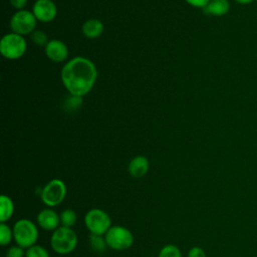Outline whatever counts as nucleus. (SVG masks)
Masks as SVG:
<instances>
[{
    "label": "nucleus",
    "mask_w": 257,
    "mask_h": 257,
    "mask_svg": "<svg viewBox=\"0 0 257 257\" xmlns=\"http://www.w3.org/2000/svg\"><path fill=\"white\" fill-rule=\"evenodd\" d=\"M60 76L67 91L73 96L81 97L93 87L97 78V69L88 58L76 56L64 64Z\"/></svg>",
    "instance_id": "obj_1"
},
{
    "label": "nucleus",
    "mask_w": 257,
    "mask_h": 257,
    "mask_svg": "<svg viewBox=\"0 0 257 257\" xmlns=\"http://www.w3.org/2000/svg\"><path fill=\"white\" fill-rule=\"evenodd\" d=\"M50 246L57 254H69L77 246V235L72 228L59 226L51 235Z\"/></svg>",
    "instance_id": "obj_2"
},
{
    "label": "nucleus",
    "mask_w": 257,
    "mask_h": 257,
    "mask_svg": "<svg viewBox=\"0 0 257 257\" xmlns=\"http://www.w3.org/2000/svg\"><path fill=\"white\" fill-rule=\"evenodd\" d=\"M13 236L16 244L23 249L36 244L38 240V228L29 219H19L13 226Z\"/></svg>",
    "instance_id": "obj_3"
},
{
    "label": "nucleus",
    "mask_w": 257,
    "mask_h": 257,
    "mask_svg": "<svg viewBox=\"0 0 257 257\" xmlns=\"http://www.w3.org/2000/svg\"><path fill=\"white\" fill-rule=\"evenodd\" d=\"M84 225L90 234L104 236L111 227V219L105 211L92 208L84 215Z\"/></svg>",
    "instance_id": "obj_4"
},
{
    "label": "nucleus",
    "mask_w": 257,
    "mask_h": 257,
    "mask_svg": "<svg viewBox=\"0 0 257 257\" xmlns=\"http://www.w3.org/2000/svg\"><path fill=\"white\" fill-rule=\"evenodd\" d=\"M104 238L108 248L115 251H124L134 244V235L131 230L120 225L111 226Z\"/></svg>",
    "instance_id": "obj_5"
},
{
    "label": "nucleus",
    "mask_w": 257,
    "mask_h": 257,
    "mask_svg": "<svg viewBox=\"0 0 257 257\" xmlns=\"http://www.w3.org/2000/svg\"><path fill=\"white\" fill-rule=\"evenodd\" d=\"M27 48L26 40L20 34L11 32L5 34L0 41V52L7 59H18L24 55Z\"/></svg>",
    "instance_id": "obj_6"
},
{
    "label": "nucleus",
    "mask_w": 257,
    "mask_h": 257,
    "mask_svg": "<svg viewBox=\"0 0 257 257\" xmlns=\"http://www.w3.org/2000/svg\"><path fill=\"white\" fill-rule=\"evenodd\" d=\"M66 193L67 189L65 183L60 179H52L43 187L40 197L48 208H53L63 202Z\"/></svg>",
    "instance_id": "obj_7"
},
{
    "label": "nucleus",
    "mask_w": 257,
    "mask_h": 257,
    "mask_svg": "<svg viewBox=\"0 0 257 257\" xmlns=\"http://www.w3.org/2000/svg\"><path fill=\"white\" fill-rule=\"evenodd\" d=\"M36 21L34 14L28 10H19L13 14L10 19V28L12 32L25 35L31 34L36 27Z\"/></svg>",
    "instance_id": "obj_8"
},
{
    "label": "nucleus",
    "mask_w": 257,
    "mask_h": 257,
    "mask_svg": "<svg viewBox=\"0 0 257 257\" xmlns=\"http://www.w3.org/2000/svg\"><path fill=\"white\" fill-rule=\"evenodd\" d=\"M35 18L40 22H50L57 15V7L52 0H37L32 9Z\"/></svg>",
    "instance_id": "obj_9"
},
{
    "label": "nucleus",
    "mask_w": 257,
    "mask_h": 257,
    "mask_svg": "<svg viewBox=\"0 0 257 257\" xmlns=\"http://www.w3.org/2000/svg\"><path fill=\"white\" fill-rule=\"evenodd\" d=\"M46 56L53 62H62L68 56V48L66 44L57 39H52L44 47Z\"/></svg>",
    "instance_id": "obj_10"
},
{
    "label": "nucleus",
    "mask_w": 257,
    "mask_h": 257,
    "mask_svg": "<svg viewBox=\"0 0 257 257\" xmlns=\"http://www.w3.org/2000/svg\"><path fill=\"white\" fill-rule=\"evenodd\" d=\"M37 225L46 231H54L60 225V216L53 209L41 210L36 217Z\"/></svg>",
    "instance_id": "obj_11"
},
{
    "label": "nucleus",
    "mask_w": 257,
    "mask_h": 257,
    "mask_svg": "<svg viewBox=\"0 0 257 257\" xmlns=\"http://www.w3.org/2000/svg\"><path fill=\"white\" fill-rule=\"evenodd\" d=\"M149 168V160L145 156H137L131 160L127 167V171L132 177L142 178L148 173Z\"/></svg>",
    "instance_id": "obj_12"
},
{
    "label": "nucleus",
    "mask_w": 257,
    "mask_h": 257,
    "mask_svg": "<svg viewBox=\"0 0 257 257\" xmlns=\"http://www.w3.org/2000/svg\"><path fill=\"white\" fill-rule=\"evenodd\" d=\"M230 3L228 0H211L203 11L207 15L223 16L229 12Z\"/></svg>",
    "instance_id": "obj_13"
},
{
    "label": "nucleus",
    "mask_w": 257,
    "mask_h": 257,
    "mask_svg": "<svg viewBox=\"0 0 257 257\" xmlns=\"http://www.w3.org/2000/svg\"><path fill=\"white\" fill-rule=\"evenodd\" d=\"M103 29H104V27H103L102 22L100 20L94 19V18L86 20L83 23L82 28H81L83 35L85 37L91 38V39L99 37L102 34Z\"/></svg>",
    "instance_id": "obj_14"
},
{
    "label": "nucleus",
    "mask_w": 257,
    "mask_h": 257,
    "mask_svg": "<svg viewBox=\"0 0 257 257\" xmlns=\"http://www.w3.org/2000/svg\"><path fill=\"white\" fill-rule=\"evenodd\" d=\"M14 214V203L7 195L0 197V222H7Z\"/></svg>",
    "instance_id": "obj_15"
},
{
    "label": "nucleus",
    "mask_w": 257,
    "mask_h": 257,
    "mask_svg": "<svg viewBox=\"0 0 257 257\" xmlns=\"http://www.w3.org/2000/svg\"><path fill=\"white\" fill-rule=\"evenodd\" d=\"M89 245L91 249L96 253H102L108 247L106 244L105 238L103 236L93 235V234L89 235Z\"/></svg>",
    "instance_id": "obj_16"
},
{
    "label": "nucleus",
    "mask_w": 257,
    "mask_h": 257,
    "mask_svg": "<svg viewBox=\"0 0 257 257\" xmlns=\"http://www.w3.org/2000/svg\"><path fill=\"white\" fill-rule=\"evenodd\" d=\"M60 225L67 228H72L76 223L77 216L72 209H65L60 213Z\"/></svg>",
    "instance_id": "obj_17"
},
{
    "label": "nucleus",
    "mask_w": 257,
    "mask_h": 257,
    "mask_svg": "<svg viewBox=\"0 0 257 257\" xmlns=\"http://www.w3.org/2000/svg\"><path fill=\"white\" fill-rule=\"evenodd\" d=\"M14 239L13 229H11L6 223L0 224V243L2 246H6L10 244V242Z\"/></svg>",
    "instance_id": "obj_18"
},
{
    "label": "nucleus",
    "mask_w": 257,
    "mask_h": 257,
    "mask_svg": "<svg viewBox=\"0 0 257 257\" xmlns=\"http://www.w3.org/2000/svg\"><path fill=\"white\" fill-rule=\"evenodd\" d=\"M158 257H182V253L176 245L168 244L160 250Z\"/></svg>",
    "instance_id": "obj_19"
},
{
    "label": "nucleus",
    "mask_w": 257,
    "mask_h": 257,
    "mask_svg": "<svg viewBox=\"0 0 257 257\" xmlns=\"http://www.w3.org/2000/svg\"><path fill=\"white\" fill-rule=\"evenodd\" d=\"M25 257H49V253L43 246L35 244L26 249Z\"/></svg>",
    "instance_id": "obj_20"
},
{
    "label": "nucleus",
    "mask_w": 257,
    "mask_h": 257,
    "mask_svg": "<svg viewBox=\"0 0 257 257\" xmlns=\"http://www.w3.org/2000/svg\"><path fill=\"white\" fill-rule=\"evenodd\" d=\"M30 39L32 40V42L38 46H44L48 43V39H47V35L45 32L41 31V30H34L31 34H30Z\"/></svg>",
    "instance_id": "obj_21"
},
{
    "label": "nucleus",
    "mask_w": 257,
    "mask_h": 257,
    "mask_svg": "<svg viewBox=\"0 0 257 257\" xmlns=\"http://www.w3.org/2000/svg\"><path fill=\"white\" fill-rule=\"evenodd\" d=\"M24 249L20 246H12L6 252V257H24Z\"/></svg>",
    "instance_id": "obj_22"
},
{
    "label": "nucleus",
    "mask_w": 257,
    "mask_h": 257,
    "mask_svg": "<svg viewBox=\"0 0 257 257\" xmlns=\"http://www.w3.org/2000/svg\"><path fill=\"white\" fill-rule=\"evenodd\" d=\"M188 257H207V256H206V253L203 248H201L199 246H194V247L190 248V250L188 252Z\"/></svg>",
    "instance_id": "obj_23"
},
{
    "label": "nucleus",
    "mask_w": 257,
    "mask_h": 257,
    "mask_svg": "<svg viewBox=\"0 0 257 257\" xmlns=\"http://www.w3.org/2000/svg\"><path fill=\"white\" fill-rule=\"evenodd\" d=\"M188 4L197 8H204L208 5L211 0H185Z\"/></svg>",
    "instance_id": "obj_24"
},
{
    "label": "nucleus",
    "mask_w": 257,
    "mask_h": 257,
    "mask_svg": "<svg viewBox=\"0 0 257 257\" xmlns=\"http://www.w3.org/2000/svg\"><path fill=\"white\" fill-rule=\"evenodd\" d=\"M9 2L14 8L23 10V8L25 7V5L27 3V0H9Z\"/></svg>",
    "instance_id": "obj_25"
},
{
    "label": "nucleus",
    "mask_w": 257,
    "mask_h": 257,
    "mask_svg": "<svg viewBox=\"0 0 257 257\" xmlns=\"http://www.w3.org/2000/svg\"><path fill=\"white\" fill-rule=\"evenodd\" d=\"M235 1L239 4H249V3L253 2L254 0H235Z\"/></svg>",
    "instance_id": "obj_26"
},
{
    "label": "nucleus",
    "mask_w": 257,
    "mask_h": 257,
    "mask_svg": "<svg viewBox=\"0 0 257 257\" xmlns=\"http://www.w3.org/2000/svg\"><path fill=\"white\" fill-rule=\"evenodd\" d=\"M256 1H257V0H256Z\"/></svg>",
    "instance_id": "obj_27"
}]
</instances>
